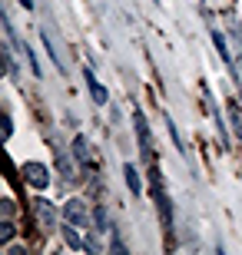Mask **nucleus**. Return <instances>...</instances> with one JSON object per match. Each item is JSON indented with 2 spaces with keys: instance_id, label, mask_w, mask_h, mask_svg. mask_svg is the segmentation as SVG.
I'll use <instances>...</instances> for the list:
<instances>
[{
  "instance_id": "nucleus-1",
  "label": "nucleus",
  "mask_w": 242,
  "mask_h": 255,
  "mask_svg": "<svg viewBox=\"0 0 242 255\" xmlns=\"http://www.w3.org/2000/svg\"><path fill=\"white\" fill-rule=\"evenodd\" d=\"M133 129H136V139H140V152H143V159H146L149 166H156V162H153V136H149L146 116H143L140 106L133 110Z\"/></svg>"
},
{
  "instance_id": "nucleus-2",
  "label": "nucleus",
  "mask_w": 242,
  "mask_h": 255,
  "mask_svg": "<svg viewBox=\"0 0 242 255\" xmlns=\"http://www.w3.org/2000/svg\"><path fill=\"white\" fill-rule=\"evenodd\" d=\"M63 219H66V226H73V229H86L93 216L86 212V202H83V199H66V206H63Z\"/></svg>"
},
{
  "instance_id": "nucleus-3",
  "label": "nucleus",
  "mask_w": 242,
  "mask_h": 255,
  "mask_svg": "<svg viewBox=\"0 0 242 255\" xmlns=\"http://www.w3.org/2000/svg\"><path fill=\"white\" fill-rule=\"evenodd\" d=\"M20 172H23V179L30 182V186H33V189H47L50 186V169L47 166H43V162H23V166H20Z\"/></svg>"
},
{
  "instance_id": "nucleus-4",
  "label": "nucleus",
  "mask_w": 242,
  "mask_h": 255,
  "mask_svg": "<svg viewBox=\"0 0 242 255\" xmlns=\"http://www.w3.org/2000/svg\"><path fill=\"white\" fill-rule=\"evenodd\" d=\"M83 80H86V90H90V100H93L96 106H106V103H110V93H106V86L96 80V73L90 70V66H83Z\"/></svg>"
},
{
  "instance_id": "nucleus-5",
  "label": "nucleus",
  "mask_w": 242,
  "mask_h": 255,
  "mask_svg": "<svg viewBox=\"0 0 242 255\" xmlns=\"http://www.w3.org/2000/svg\"><path fill=\"white\" fill-rule=\"evenodd\" d=\"M73 159L83 166V169H93V152H90V142H86V136H73Z\"/></svg>"
},
{
  "instance_id": "nucleus-6",
  "label": "nucleus",
  "mask_w": 242,
  "mask_h": 255,
  "mask_svg": "<svg viewBox=\"0 0 242 255\" xmlns=\"http://www.w3.org/2000/svg\"><path fill=\"white\" fill-rule=\"evenodd\" d=\"M33 212L40 216V222H43V229H53V226H56V212H53V202H47V199H33Z\"/></svg>"
},
{
  "instance_id": "nucleus-7",
  "label": "nucleus",
  "mask_w": 242,
  "mask_h": 255,
  "mask_svg": "<svg viewBox=\"0 0 242 255\" xmlns=\"http://www.w3.org/2000/svg\"><path fill=\"white\" fill-rule=\"evenodd\" d=\"M123 176H126V186L133 189V196H140V192H143V176H140V169H136L133 162H126V166H123Z\"/></svg>"
},
{
  "instance_id": "nucleus-8",
  "label": "nucleus",
  "mask_w": 242,
  "mask_h": 255,
  "mask_svg": "<svg viewBox=\"0 0 242 255\" xmlns=\"http://www.w3.org/2000/svg\"><path fill=\"white\" fill-rule=\"evenodd\" d=\"M53 159H56V169H60L63 182H73L76 179V169H73V162H70V156H66V152H56Z\"/></svg>"
},
{
  "instance_id": "nucleus-9",
  "label": "nucleus",
  "mask_w": 242,
  "mask_h": 255,
  "mask_svg": "<svg viewBox=\"0 0 242 255\" xmlns=\"http://www.w3.org/2000/svg\"><path fill=\"white\" fill-rule=\"evenodd\" d=\"M93 226H96V232H110V212H106V206L93 209Z\"/></svg>"
},
{
  "instance_id": "nucleus-10",
  "label": "nucleus",
  "mask_w": 242,
  "mask_h": 255,
  "mask_svg": "<svg viewBox=\"0 0 242 255\" xmlns=\"http://www.w3.org/2000/svg\"><path fill=\"white\" fill-rule=\"evenodd\" d=\"M63 239H66V246H70V249H80V252H83V249H90V242H83V239L76 236V232H73V226H70V229H63Z\"/></svg>"
},
{
  "instance_id": "nucleus-11",
  "label": "nucleus",
  "mask_w": 242,
  "mask_h": 255,
  "mask_svg": "<svg viewBox=\"0 0 242 255\" xmlns=\"http://www.w3.org/2000/svg\"><path fill=\"white\" fill-rule=\"evenodd\" d=\"M213 43H216V50H219V57H223L226 63H233V57H229V47H226V37L219 33V30H213Z\"/></svg>"
},
{
  "instance_id": "nucleus-12",
  "label": "nucleus",
  "mask_w": 242,
  "mask_h": 255,
  "mask_svg": "<svg viewBox=\"0 0 242 255\" xmlns=\"http://www.w3.org/2000/svg\"><path fill=\"white\" fill-rule=\"evenodd\" d=\"M163 120H166V129H169V136H173V142H176V146H179V152H186V142H183V136H179L176 123H173L169 116H163Z\"/></svg>"
},
{
  "instance_id": "nucleus-13",
  "label": "nucleus",
  "mask_w": 242,
  "mask_h": 255,
  "mask_svg": "<svg viewBox=\"0 0 242 255\" xmlns=\"http://www.w3.org/2000/svg\"><path fill=\"white\" fill-rule=\"evenodd\" d=\"M10 239H13V222H10V219H3V222H0V242L7 246Z\"/></svg>"
},
{
  "instance_id": "nucleus-14",
  "label": "nucleus",
  "mask_w": 242,
  "mask_h": 255,
  "mask_svg": "<svg viewBox=\"0 0 242 255\" xmlns=\"http://www.w3.org/2000/svg\"><path fill=\"white\" fill-rule=\"evenodd\" d=\"M110 249H113V252H126V246H123L120 239H113V242H110Z\"/></svg>"
},
{
  "instance_id": "nucleus-15",
  "label": "nucleus",
  "mask_w": 242,
  "mask_h": 255,
  "mask_svg": "<svg viewBox=\"0 0 242 255\" xmlns=\"http://www.w3.org/2000/svg\"><path fill=\"white\" fill-rule=\"evenodd\" d=\"M20 3H23V7H27V10H33V0H20Z\"/></svg>"
}]
</instances>
